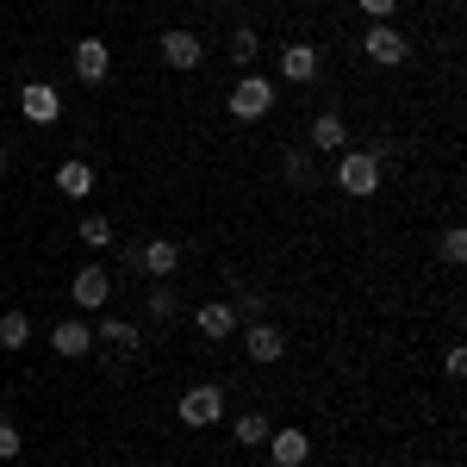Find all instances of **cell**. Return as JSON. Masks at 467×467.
Returning <instances> with one entry per match:
<instances>
[{"instance_id":"cell-1","label":"cell","mask_w":467,"mask_h":467,"mask_svg":"<svg viewBox=\"0 0 467 467\" xmlns=\"http://www.w3.org/2000/svg\"><path fill=\"white\" fill-rule=\"evenodd\" d=\"M337 187H343V193H356V200H368V193L380 187V156H368V150L343 156V162H337Z\"/></svg>"},{"instance_id":"cell-2","label":"cell","mask_w":467,"mask_h":467,"mask_svg":"<svg viewBox=\"0 0 467 467\" xmlns=\"http://www.w3.org/2000/svg\"><path fill=\"white\" fill-rule=\"evenodd\" d=\"M275 107V81H262V75H244L237 88H231V119H262V112Z\"/></svg>"},{"instance_id":"cell-3","label":"cell","mask_w":467,"mask_h":467,"mask_svg":"<svg viewBox=\"0 0 467 467\" xmlns=\"http://www.w3.org/2000/svg\"><path fill=\"white\" fill-rule=\"evenodd\" d=\"M218 418H224V393H218V387H187V393H181V424L206 431Z\"/></svg>"},{"instance_id":"cell-4","label":"cell","mask_w":467,"mask_h":467,"mask_svg":"<svg viewBox=\"0 0 467 467\" xmlns=\"http://www.w3.org/2000/svg\"><path fill=\"white\" fill-rule=\"evenodd\" d=\"M19 112H26L32 125H57V119H63V94L44 88V81H32V88H19Z\"/></svg>"},{"instance_id":"cell-5","label":"cell","mask_w":467,"mask_h":467,"mask_svg":"<svg viewBox=\"0 0 467 467\" xmlns=\"http://www.w3.org/2000/svg\"><path fill=\"white\" fill-rule=\"evenodd\" d=\"M361 50H368L374 63H387V69H393V63H405V50H411V44H405L387 19H374V26H368V37H361Z\"/></svg>"},{"instance_id":"cell-6","label":"cell","mask_w":467,"mask_h":467,"mask_svg":"<svg viewBox=\"0 0 467 467\" xmlns=\"http://www.w3.org/2000/svg\"><path fill=\"white\" fill-rule=\"evenodd\" d=\"M107 293H112L107 268H81V275H75V287H69V299L81 306V312H100V306H107Z\"/></svg>"},{"instance_id":"cell-7","label":"cell","mask_w":467,"mask_h":467,"mask_svg":"<svg viewBox=\"0 0 467 467\" xmlns=\"http://www.w3.org/2000/svg\"><path fill=\"white\" fill-rule=\"evenodd\" d=\"M200 57H206V44L193 32H162V63L169 69H200Z\"/></svg>"},{"instance_id":"cell-8","label":"cell","mask_w":467,"mask_h":467,"mask_svg":"<svg viewBox=\"0 0 467 467\" xmlns=\"http://www.w3.org/2000/svg\"><path fill=\"white\" fill-rule=\"evenodd\" d=\"M107 69H112V50L100 37H81V44H75V75H81V81H107Z\"/></svg>"},{"instance_id":"cell-9","label":"cell","mask_w":467,"mask_h":467,"mask_svg":"<svg viewBox=\"0 0 467 467\" xmlns=\"http://www.w3.org/2000/svg\"><path fill=\"white\" fill-rule=\"evenodd\" d=\"M268 455H275V467H299L312 455V442H306V431H268Z\"/></svg>"},{"instance_id":"cell-10","label":"cell","mask_w":467,"mask_h":467,"mask_svg":"<svg viewBox=\"0 0 467 467\" xmlns=\"http://www.w3.org/2000/svg\"><path fill=\"white\" fill-rule=\"evenodd\" d=\"M88 343H94V330H88L81 318H63L57 330H50V349H57V356H88Z\"/></svg>"},{"instance_id":"cell-11","label":"cell","mask_w":467,"mask_h":467,"mask_svg":"<svg viewBox=\"0 0 467 467\" xmlns=\"http://www.w3.org/2000/svg\"><path fill=\"white\" fill-rule=\"evenodd\" d=\"M244 349H250V361H281L287 356V337H281L275 324H255L250 337H244Z\"/></svg>"},{"instance_id":"cell-12","label":"cell","mask_w":467,"mask_h":467,"mask_svg":"<svg viewBox=\"0 0 467 467\" xmlns=\"http://www.w3.org/2000/svg\"><path fill=\"white\" fill-rule=\"evenodd\" d=\"M281 75H287V81H312V75H318V50H312V44H287V50H281Z\"/></svg>"},{"instance_id":"cell-13","label":"cell","mask_w":467,"mask_h":467,"mask_svg":"<svg viewBox=\"0 0 467 467\" xmlns=\"http://www.w3.org/2000/svg\"><path fill=\"white\" fill-rule=\"evenodd\" d=\"M57 187H63L69 200H88V193H94V169H88V162H63V169H57Z\"/></svg>"},{"instance_id":"cell-14","label":"cell","mask_w":467,"mask_h":467,"mask_svg":"<svg viewBox=\"0 0 467 467\" xmlns=\"http://www.w3.org/2000/svg\"><path fill=\"white\" fill-rule=\"evenodd\" d=\"M144 268L162 281V275H175V268H181V250L169 244V237H156V244H144Z\"/></svg>"},{"instance_id":"cell-15","label":"cell","mask_w":467,"mask_h":467,"mask_svg":"<svg viewBox=\"0 0 467 467\" xmlns=\"http://www.w3.org/2000/svg\"><path fill=\"white\" fill-rule=\"evenodd\" d=\"M312 144H318V150H343V144H349V131H343L337 112H318V119H312Z\"/></svg>"},{"instance_id":"cell-16","label":"cell","mask_w":467,"mask_h":467,"mask_svg":"<svg viewBox=\"0 0 467 467\" xmlns=\"http://www.w3.org/2000/svg\"><path fill=\"white\" fill-rule=\"evenodd\" d=\"M200 330H206V337H231V330H237V312H231V306H200Z\"/></svg>"},{"instance_id":"cell-17","label":"cell","mask_w":467,"mask_h":467,"mask_svg":"<svg viewBox=\"0 0 467 467\" xmlns=\"http://www.w3.org/2000/svg\"><path fill=\"white\" fill-rule=\"evenodd\" d=\"M32 343V324H26V312H6L0 318V349H26Z\"/></svg>"},{"instance_id":"cell-18","label":"cell","mask_w":467,"mask_h":467,"mask_svg":"<svg viewBox=\"0 0 467 467\" xmlns=\"http://www.w3.org/2000/svg\"><path fill=\"white\" fill-rule=\"evenodd\" d=\"M237 442H244V449H262V442H268V418H262V411H244V418H237Z\"/></svg>"},{"instance_id":"cell-19","label":"cell","mask_w":467,"mask_h":467,"mask_svg":"<svg viewBox=\"0 0 467 467\" xmlns=\"http://www.w3.org/2000/svg\"><path fill=\"white\" fill-rule=\"evenodd\" d=\"M81 244H88V250H107L112 224H107V218H81Z\"/></svg>"},{"instance_id":"cell-20","label":"cell","mask_w":467,"mask_h":467,"mask_svg":"<svg viewBox=\"0 0 467 467\" xmlns=\"http://www.w3.org/2000/svg\"><path fill=\"white\" fill-rule=\"evenodd\" d=\"M100 337H107V343H119V349H138V330H131L125 318H107V324H100Z\"/></svg>"},{"instance_id":"cell-21","label":"cell","mask_w":467,"mask_h":467,"mask_svg":"<svg viewBox=\"0 0 467 467\" xmlns=\"http://www.w3.org/2000/svg\"><path fill=\"white\" fill-rule=\"evenodd\" d=\"M26 442H19V431H13V418H0V462H13Z\"/></svg>"},{"instance_id":"cell-22","label":"cell","mask_w":467,"mask_h":467,"mask_svg":"<svg viewBox=\"0 0 467 467\" xmlns=\"http://www.w3.org/2000/svg\"><path fill=\"white\" fill-rule=\"evenodd\" d=\"M255 50H262V44H255V32H237V37H231V57H237V63H255Z\"/></svg>"},{"instance_id":"cell-23","label":"cell","mask_w":467,"mask_h":467,"mask_svg":"<svg viewBox=\"0 0 467 467\" xmlns=\"http://www.w3.org/2000/svg\"><path fill=\"white\" fill-rule=\"evenodd\" d=\"M442 255H449V262H467V231H449V237H442Z\"/></svg>"},{"instance_id":"cell-24","label":"cell","mask_w":467,"mask_h":467,"mask_svg":"<svg viewBox=\"0 0 467 467\" xmlns=\"http://www.w3.org/2000/svg\"><path fill=\"white\" fill-rule=\"evenodd\" d=\"M393 6H399V0H361V13H368V19H387Z\"/></svg>"},{"instance_id":"cell-25","label":"cell","mask_w":467,"mask_h":467,"mask_svg":"<svg viewBox=\"0 0 467 467\" xmlns=\"http://www.w3.org/2000/svg\"><path fill=\"white\" fill-rule=\"evenodd\" d=\"M0 169H6V156H0Z\"/></svg>"}]
</instances>
